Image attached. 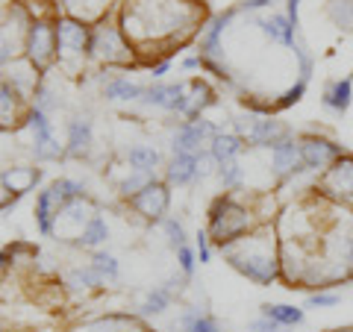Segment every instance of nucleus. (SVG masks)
<instances>
[{"mask_svg":"<svg viewBox=\"0 0 353 332\" xmlns=\"http://www.w3.org/2000/svg\"><path fill=\"white\" fill-rule=\"evenodd\" d=\"M141 103L148 106H159V109H168V112H183L185 106V85H165V83H157L141 92Z\"/></svg>","mask_w":353,"mask_h":332,"instance_id":"nucleus-14","label":"nucleus"},{"mask_svg":"<svg viewBox=\"0 0 353 332\" xmlns=\"http://www.w3.org/2000/svg\"><path fill=\"white\" fill-rule=\"evenodd\" d=\"M185 332H218V326L209 318L189 315V318H185Z\"/></svg>","mask_w":353,"mask_h":332,"instance_id":"nucleus-37","label":"nucleus"},{"mask_svg":"<svg viewBox=\"0 0 353 332\" xmlns=\"http://www.w3.org/2000/svg\"><path fill=\"white\" fill-rule=\"evenodd\" d=\"M250 332H283V326L277 324V320H271V318H256V320H253V324H250Z\"/></svg>","mask_w":353,"mask_h":332,"instance_id":"nucleus-42","label":"nucleus"},{"mask_svg":"<svg viewBox=\"0 0 353 332\" xmlns=\"http://www.w3.org/2000/svg\"><path fill=\"white\" fill-rule=\"evenodd\" d=\"M3 80L12 85L15 92L24 97V101L30 94L39 92V68L30 59H12V65H9V74L3 76Z\"/></svg>","mask_w":353,"mask_h":332,"instance_id":"nucleus-15","label":"nucleus"},{"mask_svg":"<svg viewBox=\"0 0 353 332\" xmlns=\"http://www.w3.org/2000/svg\"><path fill=\"white\" fill-rule=\"evenodd\" d=\"M12 56H15V41L6 32H0V65H9Z\"/></svg>","mask_w":353,"mask_h":332,"instance_id":"nucleus-41","label":"nucleus"},{"mask_svg":"<svg viewBox=\"0 0 353 332\" xmlns=\"http://www.w3.org/2000/svg\"><path fill=\"white\" fill-rule=\"evenodd\" d=\"M39 176L41 174L36 168H9L6 174H0V183L12 191V197H18V194H27L39 183Z\"/></svg>","mask_w":353,"mask_h":332,"instance_id":"nucleus-21","label":"nucleus"},{"mask_svg":"<svg viewBox=\"0 0 353 332\" xmlns=\"http://www.w3.org/2000/svg\"><path fill=\"white\" fill-rule=\"evenodd\" d=\"M176 262H180V268H183L185 276H192V271H194V250L189 245L180 247V250H176Z\"/></svg>","mask_w":353,"mask_h":332,"instance_id":"nucleus-39","label":"nucleus"},{"mask_svg":"<svg viewBox=\"0 0 353 332\" xmlns=\"http://www.w3.org/2000/svg\"><path fill=\"white\" fill-rule=\"evenodd\" d=\"M94 218V206L85 200V197H77V200L65 203L57 215V224H53V236H59L65 241H80L83 229L92 224Z\"/></svg>","mask_w":353,"mask_h":332,"instance_id":"nucleus-7","label":"nucleus"},{"mask_svg":"<svg viewBox=\"0 0 353 332\" xmlns=\"http://www.w3.org/2000/svg\"><path fill=\"white\" fill-rule=\"evenodd\" d=\"M285 136H289V129L274 118H253L245 127V132H241V138H245L250 147H274Z\"/></svg>","mask_w":353,"mask_h":332,"instance_id":"nucleus-13","label":"nucleus"},{"mask_svg":"<svg viewBox=\"0 0 353 332\" xmlns=\"http://www.w3.org/2000/svg\"><path fill=\"white\" fill-rule=\"evenodd\" d=\"M212 103V92H209V85L194 80L189 88H185V106H183V115L189 118H201V109Z\"/></svg>","mask_w":353,"mask_h":332,"instance_id":"nucleus-23","label":"nucleus"},{"mask_svg":"<svg viewBox=\"0 0 353 332\" xmlns=\"http://www.w3.org/2000/svg\"><path fill=\"white\" fill-rule=\"evenodd\" d=\"M297 141H301L303 168L315 171L318 176H321L330 165H333L341 153H345V150H341V145H336V141H330V138H321V136H301Z\"/></svg>","mask_w":353,"mask_h":332,"instance_id":"nucleus-10","label":"nucleus"},{"mask_svg":"<svg viewBox=\"0 0 353 332\" xmlns=\"http://www.w3.org/2000/svg\"><path fill=\"white\" fill-rule=\"evenodd\" d=\"M88 145H92V121H85V118L71 121L68 124V150L83 153V150H88Z\"/></svg>","mask_w":353,"mask_h":332,"instance_id":"nucleus-26","label":"nucleus"},{"mask_svg":"<svg viewBox=\"0 0 353 332\" xmlns=\"http://www.w3.org/2000/svg\"><path fill=\"white\" fill-rule=\"evenodd\" d=\"M306 92V80H303V76H301V83H297L294 88H289V92H285L283 94V101L277 103L280 109H285V106H292V103H297V101H301V94Z\"/></svg>","mask_w":353,"mask_h":332,"instance_id":"nucleus-40","label":"nucleus"},{"mask_svg":"<svg viewBox=\"0 0 353 332\" xmlns=\"http://www.w3.org/2000/svg\"><path fill=\"white\" fill-rule=\"evenodd\" d=\"M130 203L148 220H162L165 209H168V188H165L162 183H150L148 188H141L136 197H130Z\"/></svg>","mask_w":353,"mask_h":332,"instance_id":"nucleus-12","label":"nucleus"},{"mask_svg":"<svg viewBox=\"0 0 353 332\" xmlns=\"http://www.w3.org/2000/svg\"><path fill=\"white\" fill-rule=\"evenodd\" d=\"M168 303H171V291L168 289H157V291H150L145 297V306H141V312H145V315H159V312L168 309Z\"/></svg>","mask_w":353,"mask_h":332,"instance_id":"nucleus-34","label":"nucleus"},{"mask_svg":"<svg viewBox=\"0 0 353 332\" xmlns=\"http://www.w3.org/2000/svg\"><path fill=\"white\" fill-rule=\"evenodd\" d=\"M218 176H221V183H224V188H239L241 185V168H239V162H224V165H218Z\"/></svg>","mask_w":353,"mask_h":332,"instance_id":"nucleus-35","label":"nucleus"},{"mask_svg":"<svg viewBox=\"0 0 353 332\" xmlns=\"http://www.w3.org/2000/svg\"><path fill=\"white\" fill-rule=\"evenodd\" d=\"M197 162H201V156H174L171 168H168V183H176V185L194 183L197 180Z\"/></svg>","mask_w":353,"mask_h":332,"instance_id":"nucleus-24","label":"nucleus"},{"mask_svg":"<svg viewBox=\"0 0 353 332\" xmlns=\"http://www.w3.org/2000/svg\"><path fill=\"white\" fill-rule=\"evenodd\" d=\"M65 9H68V18L80 21V24H94L101 21L109 9V0H62Z\"/></svg>","mask_w":353,"mask_h":332,"instance_id":"nucleus-18","label":"nucleus"},{"mask_svg":"<svg viewBox=\"0 0 353 332\" xmlns=\"http://www.w3.org/2000/svg\"><path fill=\"white\" fill-rule=\"evenodd\" d=\"M315 188L324 200L353 209V153H347V150L341 153V156L318 176Z\"/></svg>","mask_w":353,"mask_h":332,"instance_id":"nucleus-4","label":"nucleus"},{"mask_svg":"<svg viewBox=\"0 0 353 332\" xmlns=\"http://www.w3.org/2000/svg\"><path fill=\"white\" fill-rule=\"evenodd\" d=\"M68 285L71 289H97V285H103V282H101V276L92 271V264H85V268H74L68 273Z\"/></svg>","mask_w":353,"mask_h":332,"instance_id":"nucleus-33","label":"nucleus"},{"mask_svg":"<svg viewBox=\"0 0 353 332\" xmlns=\"http://www.w3.org/2000/svg\"><path fill=\"white\" fill-rule=\"evenodd\" d=\"M88 264H92V271L101 276V282L118 280V262H115V256H109V253H94V259Z\"/></svg>","mask_w":353,"mask_h":332,"instance_id":"nucleus-32","label":"nucleus"},{"mask_svg":"<svg viewBox=\"0 0 353 332\" xmlns=\"http://www.w3.org/2000/svg\"><path fill=\"white\" fill-rule=\"evenodd\" d=\"M336 303H339L336 291H315V294H309V306H312V309H327V306H336Z\"/></svg>","mask_w":353,"mask_h":332,"instance_id":"nucleus-38","label":"nucleus"},{"mask_svg":"<svg viewBox=\"0 0 353 332\" xmlns=\"http://www.w3.org/2000/svg\"><path fill=\"white\" fill-rule=\"evenodd\" d=\"M256 218L248 206H241L233 194H224L218 197L215 206L209 209V238L215 241L218 247L230 245V241H236L239 236H245V232L256 229Z\"/></svg>","mask_w":353,"mask_h":332,"instance_id":"nucleus-3","label":"nucleus"},{"mask_svg":"<svg viewBox=\"0 0 353 332\" xmlns=\"http://www.w3.org/2000/svg\"><path fill=\"white\" fill-rule=\"evenodd\" d=\"M162 227H165V232H168V238H171V245L180 250V247H185V232H183V227L176 224L174 218H165L162 220Z\"/></svg>","mask_w":353,"mask_h":332,"instance_id":"nucleus-36","label":"nucleus"},{"mask_svg":"<svg viewBox=\"0 0 353 332\" xmlns=\"http://www.w3.org/2000/svg\"><path fill=\"white\" fill-rule=\"evenodd\" d=\"M27 59L36 65V68H48V65L57 59V24H48V21H32L30 32H27Z\"/></svg>","mask_w":353,"mask_h":332,"instance_id":"nucleus-8","label":"nucleus"},{"mask_svg":"<svg viewBox=\"0 0 353 332\" xmlns=\"http://www.w3.org/2000/svg\"><path fill=\"white\" fill-rule=\"evenodd\" d=\"M194 24V9L185 0H136L124 18L121 32L127 41H150V39H176V30H189Z\"/></svg>","mask_w":353,"mask_h":332,"instance_id":"nucleus-1","label":"nucleus"},{"mask_svg":"<svg viewBox=\"0 0 353 332\" xmlns=\"http://www.w3.org/2000/svg\"><path fill=\"white\" fill-rule=\"evenodd\" d=\"M262 315L271 318V320H277L280 326H297V324H303V309L285 306V303H268V306H262Z\"/></svg>","mask_w":353,"mask_h":332,"instance_id":"nucleus-25","label":"nucleus"},{"mask_svg":"<svg viewBox=\"0 0 353 332\" xmlns=\"http://www.w3.org/2000/svg\"><path fill=\"white\" fill-rule=\"evenodd\" d=\"M324 256L341 262L350 271V276H353V224L345 227V229H339V236L330 241V247H327Z\"/></svg>","mask_w":353,"mask_h":332,"instance_id":"nucleus-20","label":"nucleus"},{"mask_svg":"<svg viewBox=\"0 0 353 332\" xmlns=\"http://www.w3.org/2000/svg\"><path fill=\"white\" fill-rule=\"evenodd\" d=\"M130 165L136 171H148V174H153V168L159 165V153L153 150V147H132L130 150Z\"/></svg>","mask_w":353,"mask_h":332,"instance_id":"nucleus-31","label":"nucleus"},{"mask_svg":"<svg viewBox=\"0 0 353 332\" xmlns=\"http://www.w3.org/2000/svg\"><path fill=\"white\" fill-rule=\"evenodd\" d=\"M221 253L239 273H245L248 280L259 285H268L280 276V241L271 227L245 232V236L221 247Z\"/></svg>","mask_w":353,"mask_h":332,"instance_id":"nucleus-2","label":"nucleus"},{"mask_svg":"<svg viewBox=\"0 0 353 332\" xmlns=\"http://www.w3.org/2000/svg\"><path fill=\"white\" fill-rule=\"evenodd\" d=\"M92 44V30L74 18H59L57 21V59L65 68H77L88 53Z\"/></svg>","mask_w":353,"mask_h":332,"instance_id":"nucleus-5","label":"nucleus"},{"mask_svg":"<svg viewBox=\"0 0 353 332\" xmlns=\"http://www.w3.org/2000/svg\"><path fill=\"white\" fill-rule=\"evenodd\" d=\"M245 150V138L241 136H233V132H218V136L209 141V156H212L218 165H224V162H233L239 153Z\"/></svg>","mask_w":353,"mask_h":332,"instance_id":"nucleus-19","label":"nucleus"},{"mask_svg":"<svg viewBox=\"0 0 353 332\" xmlns=\"http://www.w3.org/2000/svg\"><path fill=\"white\" fill-rule=\"evenodd\" d=\"M88 53H92L94 59L106 62V65H127L132 59L127 36L118 27H109V24H97L92 30V44H88Z\"/></svg>","mask_w":353,"mask_h":332,"instance_id":"nucleus-6","label":"nucleus"},{"mask_svg":"<svg viewBox=\"0 0 353 332\" xmlns=\"http://www.w3.org/2000/svg\"><path fill=\"white\" fill-rule=\"evenodd\" d=\"M153 183V174H148V171H136V168H130V174L124 176V180L118 183V188H121V194L124 197H136L141 188H148Z\"/></svg>","mask_w":353,"mask_h":332,"instance_id":"nucleus-29","label":"nucleus"},{"mask_svg":"<svg viewBox=\"0 0 353 332\" xmlns=\"http://www.w3.org/2000/svg\"><path fill=\"white\" fill-rule=\"evenodd\" d=\"M262 27H265V32H268V36L277 44H285V48H292V44H294V27H292V21L285 15H271Z\"/></svg>","mask_w":353,"mask_h":332,"instance_id":"nucleus-27","label":"nucleus"},{"mask_svg":"<svg viewBox=\"0 0 353 332\" xmlns=\"http://www.w3.org/2000/svg\"><path fill=\"white\" fill-rule=\"evenodd\" d=\"M165 71H168V62H159L157 68H153V76H157V80H159V76H162Z\"/></svg>","mask_w":353,"mask_h":332,"instance_id":"nucleus-46","label":"nucleus"},{"mask_svg":"<svg viewBox=\"0 0 353 332\" xmlns=\"http://www.w3.org/2000/svg\"><path fill=\"white\" fill-rule=\"evenodd\" d=\"M141 92H145V88H139L136 83L124 80V76H118V80H112L106 85L109 101H141Z\"/></svg>","mask_w":353,"mask_h":332,"instance_id":"nucleus-28","label":"nucleus"},{"mask_svg":"<svg viewBox=\"0 0 353 332\" xmlns=\"http://www.w3.org/2000/svg\"><path fill=\"white\" fill-rule=\"evenodd\" d=\"M74 332H145L130 315H106V318H94L85 320L83 326H77Z\"/></svg>","mask_w":353,"mask_h":332,"instance_id":"nucleus-17","label":"nucleus"},{"mask_svg":"<svg viewBox=\"0 0 353 332\" xmlns=\"http://www.w3.org/2000/svg\"><path fill=\"white\" fill-rule=\"evenodd\" d=\"M218 136V129L212 127V121H203V118H192L176 129L174 136V156H201V145L212 141Z\"/></svg>","mask_w":353,"mask_h":332,"instance_id":"nucleus-9","label":"nucleus"},{"mask_svg":"<svg viewBox=\"0 0 353 332\" xmlns=\"http://www.w3.org/2000/svg\"><path fill=\"white\" fill-rule=\"evenodd\" d=\"M297 3H301V0H289V15L285 18L292 21V27H297Z\"/></svg>","mask_w":353,"mask_h":332,"instance_id":"nucleus-45","label":"nucleus"},{"mask_svg":"<svg viewBox=\"0 0 353 332\" xmlns=\"http://www.w3.org/2000/svg\"><path fill=\"white\" fill-rule=\"evenodd\" d=\"M271 168L277 174V180H289V176L306 171L303 168V156H301V141L285 136L283 141L271 147Z\"/></svg>","mask_w":353,"mask_h":332,"instance_id":"nucleus-11","label":"nucleus"},{"mask_svg":"<svg viewBox=\"0 0 353 332\" xmlns=\"http://www.w3.org/2000/svg\"><path fill=\"white\" fill-rule=\"evenodd\" d=\"M21 103H24V97L0 76V129H6V127H12L15 121H21V115H24V106Z\"/></svg>","mask_w":353,"mask_h":332,"instance_id":"nucleus-16","label":"nucleus"},{"mask_svg":"<svg viewBox=\"0 0 353 332\" xmlns=\"http://www.w3.org/2000/svg\"><path fill=\"white\" fill-rule=\"evenodd\" d=\"M9 200H12V191H9V188H6L3 183H0V209L9 206Z\"/></svg>","mask_w":353,"mask_h":332,"instance_id":"nucleus-44","label":"nucleus"},{"mask_svg":"<svg viewBox=\"0 0 353 332\" xmlns=\"http://www.w3.org/2000/svg\"><path fill=\"white\" fill-rule=\"evenodd\" d=\"M197 256H201V262H209V236L206 232L197 236Z\"/></svg>","mask_w":353,"mask_h":332,"instance_id":"nucleus-43","label":"nucleus"},{"mask_svg":"<svg viewBox=\"0 0 353 332\" xmlns=\"http://www.w3.org/2000/svg\"><path fill=\"white\" fill-rule=\"evenodd\" d=\"M353 101V80L350 76H345V80H336L327 85L324 92V106L336 109V112H347V106Z\"/></svg>","mask_w":353,"mask_h":332,"instance_id":"nucleus-22","label":"nucleus"},{"mask_svg":"<svg viewBox=\"0 0 353 332\" xmlns=\"http://www.w3.org/2000/svg\"><path fill=\"white\" fill-rule=\"evenodd\" d=\"M109 238V227H106V220L101 215H94L92 218V224H88L83 229V236H80V245L83 247H97V245H103V241Z\"/></svg>","mask_w":353,"mask_h":332,"instance_id":"nucleus-30","label":"nucleus"}]
</instances>
